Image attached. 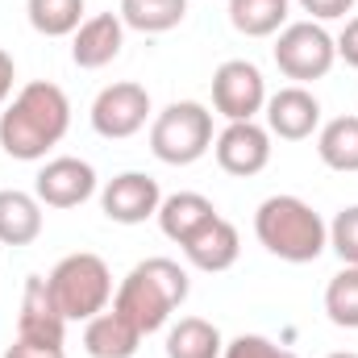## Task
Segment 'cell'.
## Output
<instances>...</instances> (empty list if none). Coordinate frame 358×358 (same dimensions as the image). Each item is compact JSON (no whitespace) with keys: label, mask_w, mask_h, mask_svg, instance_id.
Here are the masks:
<instances>
[{"label":"cell","mask_w":358,"mask_h":358,"mask_svg":"<svg viewBox=\"0 0 358 358\" xmlns=\"http://www.w3.org/2000/svg\"><path fill=\"white\" fill-rule=\"evenodd\" d=\"M71 129V100L50 80H34L0 113V150L17 163L46 159Z\"/></svg>","instance_id":"1"},{"label":"cell","mask_w":358,"mask_h":358,"mask_svg":"<svg viewBox=\"0 0 358 358\" xmlns=\"http://www.w3.org/2000/svg\"><path fill=\"white\" fill-rule=\"evenodd\" d=\"M187 292H192L187 271L179 267L176 259L159 255V259H142L138 267L117 283L113 308L121 317H129L142 329V338H146V334H155V329H163L171 321V313L187 300Z\"/></svg>","instance_id":"2"},{"label":"cell","mask_w":358,"mask_h":358,"mask_svg":"<svg viewBox=\"0 0 358 358\" xmlns=\"http://www.w3.org/2000/svg\"><path fill=\"white\" fill-rule=\"evenodd\" d=\"M255 234L283 263H317L329 250V225L300 196H267L255 213Z\"/></svg>","instance_id":"3"},{"label":"cell","mask_w":358,"mask_h":358,"mask_svg":"<svg viewBox=\"0 0 358 358\" xmlns=\"http://www.w3.org/2000/svg\"><path fill=\"white\" fill-rule=\"evenodd\" d=\"M46 283H50V296L67 321H92L113 300V271L92 250L59 259L55 271L46 275Z\"/></svg>","instance_id":"4"},{"label":"cell","mask_w":358,"mask_h":358,"mask_svg":"<svg viewBox=\"0 0 358 358\" xmlns=\"http://www.w3.org/2000/svg\"><path fill=\"white\" fill-rule=\"evenodd\" d=\"M150 150L167 167H192L213 150V113L196 100H176L150 121Z\"/></svg>","instance_id":"5"},{"label":"cell","mask_w":358,"mask_h":358,"mask_svg":"<svg viewBox=\"0 0 358 358\" xmlns=\"http://www.w3.org/2000/svg\"><path fill=\"white\" fill-rule=\"evenodd\" d=\"M338 42L321 21H292L275 38V67L296 84H317L334 71Z\"/></svg>","instance_id":"6"},{"label":"cell","mask_w":358,"mask_h":358,"mask_svg":"<svg viewBox=\"0 0 358 358\" xmlns=\"http://www.w3.org/2000/svg\"><path fill=\"white\" fill-rule=\"evenodd\" d=\"M213 108L225 121H255L267 108V80L250 59H225L213 71Z\"/></svg>","instance_id":"7"},{"label":"cell","mask_w":358,"mask_h":358,"mask_svg":"<svg viewBox=\"0 0 358 358\" xmlns=\"http://www.w3.org/2000/svg\"><path fill=\"white\" fill-rule=\"evenodd\" d=\"M146 121H150V92L134 80L108 84L92 100V129L108 142L134 138L138 129H146Z\"/></svg>","instance_id":"8"},{"label":"cell","mask_w":358,"mask_h":358,"mask_svg":"<svg viewBox=\"0 0 358 358\" xmlns=\"http://www.w3.org/2000/svg\"><path fill=\"white\" fill-rule=\"evenodd\" d=\"M159 204H163V187L146 171H121L100 187V208L117 225H142L159 217Z\"/></svg>","instance_id":"9"},{"label":"cell","mask_w":358,"mask_h":358,"mask_svg":"<svg viewBox=\"0 0 358 358\" xmlns=\"http://www.w3.org/2000/svg\"><path fill=\"white\" fill-rule=\"evenodd\" d=\"M213 155L225 176L250 179L271 163V129L259 121H229L213 138Z\"/></svg>","instance_id":"10"},{"label":"cell","mask_w":358,"mask_h":358,"mask_svg":"<svg viewBox=\"0 0 358 358\" xmlns=\"http://www.w3.org/2000/svg\"><path fill=\"white\" fill-rule=\"evenodd\" d=\"M34 196L46 208H80L84 200L96 196V171H92V163L76 159V155H59L38 171Z\"/></svg>","instance_id":"11"},{"label":"cell","mask_w":358,"mask_h":358,"mask_svg":"<svg viewBox=\"0 0 358 358\" xmlns=\"http://www.w3.org/2000/svg\"><path fill=\"white\" fill-rule=\"evenodd\" d=\"M267 129L283 142H304L313 129H321V100L304 84H287L275 96H267Z\"/></svg>","instance_id":"12"},{"label":"cell","mask_w":358,"mask_h":358,"mask_svg":"<svg viewBox=\"0 0 358 358\" xmlns=\"http://www.w3.org/2000/svg\"><path fill=\"white\" fill-rule=\"evenodd\" d=\"M63 334H67V317L59 313L46 275H29L25 292H21V313H17V338L63 346Z\"/></svg>","instance_id":"13"},{"label":"cell","mask_w":358,"mask_h":358,"mask_svg":"<svg viewBox=\"0 0 358 358\" xmlns=\"http://www.w3.org/2000/svg\"><path fill=\"white\" fill-rule=\"evenodd\" d=\"M125 46V21L121 13H96L71 34V63L84 71L108 67Z\"/></svg>","instance_id":"14"},{"label":"cell","mask_w":358,"mask_h":358,"mask_svg":"<svg viewBox=\"0 0 358 358\" xmlns=\"http://www.w3.org/2000/svg\"><path fill=\"white\" fill-rule=\"evenodd\" d=\"M238 255H242L238 225H234V221H225L221 213H217L208 225H200V229L183 242V259H187L196 271H208V275L229 271L234 263H238Z\"/></svg>","instance_id":"15"},{"label":"cell","mask_w":358,"mask_h":358,"mask_svg":"<svg viewBox=\"0 0 358 358\" xmlns=\"http://www.w3.org/2000/svg\"><path fill=\"white\" fill-rule=\"evenodd\" d=\"M142 346V329L121 317L117 308L96 313L92 321H84V350L88 358H134Z\"/></svg>","instance_id":"16"},{"label":"cell","mask_w":358,"mask_h":358,"mask_svg":"<svg viewBox=\"0 0 358 358\" xmlns=\"http://www.w3.org/2000/svg\"><path fill=\"white\" fill-rule=\"evenodd\" d=\"M42 238V200L17 187L0 192V246H29Z\"/></svg>","instance_id":"17"},{"label":"cell","mask_w":358,"mask_h":358,"mask_svg":"<svg viewBox=\"0 0 358 358\" xmlns=\"http://www.w3.org/2000/svg\"><path fill=\"white\" fill-rule=\"evenodd\" d=\"M217 217V208H213V200L208 196H200V192H176V196H163V204H159V229L171 238V242H187L200 225H208Z\"/></svg>","instance_id":"18"},{"label":"cell","mask_w":358,"mask_h":358,"mask_svg":"<svg viewBox=\"0 0 358 358\" xmlns=\"http://www.w3.org/2000/svg\"><path fill=\"white\" fill-rule=\"evenodd\" d=\"M317 155L329 171L355 176L358 171V117H334L317 134Z\"/></svg>","instance_id":"19"},{"label":"cell","mask_w":358,"mask_h":358,"mask_svg":"<svg viewBox=\"0 0 358 358\" xmlns=\"http://www.w3.org/2000/svg\"><path fill=\"white\" fill-rule=\"evenodd\" d=\"M221 355H225V338L204 317H183L167 334V358H221Z\"/></svg>","instance_id":"20"},{"label":"cell","mask_w":358,"mask_h":358,"mask_svg":"<svg viewBox=\"0 0 358 358\" xmlns=\"http://www.w3.org/2000/svg\"><path fill=\"white\" fill-rule=\"evenodd\" d=\"M229 25L246 38H271L287 25V0H229Z\"/></svg>","instance_id":"21"},{"label":"cell","mask_w":358,"mask_h":358,"mask_svg":"<svg viewBox=\"0 0 358 358\" xmlns=\"http://www.w3.org/2000/svg\"><path fill=\"white\" fill-rule=\"evenodd\" d=\"M25 17L42 38H71L84 25V0H25Z\"/></svg>","instance_id":"22"},{"label":"cell","mask_w":358,"mask_h":358,"mask_svg":"<svg viewBox=\"0 0 358 358\" xmlns=\"http://www.w3.org/2000/svg\"><path fill=\"white\" fill-rule=\"evenodd\" d=\"M187 17V0H121V21L138 34H167Z\"/></svg>","instance_id":"23"},{"label":"cell","mask_w":358,"mask_h":358,"mask_svg":"<svg viewBox=\"0 0 358 358\" xmlns=\"http://www.w3.org/2000/svg\"><path fill=\"white\" fill-rule=\"evenodd\" d=\"M325 313L338 329H358V267H342L325 287Z\"/></svg>","instance_id":"24"},{"label":"cell","mask_w":358,"mask_h":358,"mask_svg":"<svg viewBox=\"0 0 358 358\" xmlns=\"http://www.w3.org/2000/svg\"><path fill=\"white\" fill-rule=\"evenodd\" d=\"M329 250H334L346 267H358V204L342 208V213L329 221Z\"/></svg>","instance_id":"25"},{"label":"cell","mask_w":358,"mask_h":358,"mask_svg":"<svg viewBox=\"0 0 358 358\" xmlns=\"http://www.w3.org/2000/svg\"><path fill=\"white\" fill-rule=\"evenodd\" d=\"M221 358H300V355L275 346V342L263 338V334H238L234 342H225V355Z\"/></svg>","instance_id":"26"},{"label":"cell","mask_w":358,"mask_h":358,"mask_svg":"<svg viewBox=\"0 0 358 358\" xmlns=\"http://www.w3.org/2000/svg\"><path fill=\"white\" fill-rule=\"evenodd\" d=\"M300 8L308 13V21H338L355 8V0H300Z\"/></svg>","instance_id":"27"},{"label":"cell","mask_w":358,"mask_h":358,"mask_svg":"<svg viewBox=\"0 0 358 358\" xmlns=\"http://www.w3.org/2000/svg\"><path fill=\"white\" fill-rule=\"evenodd\" d=\"M4 358H67L63 355V346H46V342H25V338H17Z\"/></svg>","instance_id":"28"},{"label":"cell","mask_w":358,"mask_h":358,"mask_svg":"<svg viewBox=\"0 0 358 358\" xmlns=\"http://www.w3.org/2000/svg\"><path fill=\"white\" fill-rule=\"evenodd\" d=\"M334 42H338V59H342L346 67H355V71H358V17L346 21V29H342Z\"/></svg>","instance_id":"29"},{"label":"cell","mask_w":358,"mask_h":358,"mask_svg":"<svg viewBox=\"0 0 358 358\" xmlns=\"http://www.w3.org/2000/svg\"><path fill=\"white\" fill-rule=\"evenodd\" d=\"M13 80H17V63H13V55L0 46V104L13 96Z\"/></svg>","instance_id":"30"},{"label":"cell","mask_w":358,"mask_h":358,"mask_svg":"<svg viewBox=\"0 0 358 358\" xmlns=\"http://www.w3.org/2000/svg\"><path fill=\"white\" fill-rule=\"evenodd\" d=\"M325 358H358V355H350V350H338V355H325Z\"/></svg>","instance_id":"31"}]
</instances>
